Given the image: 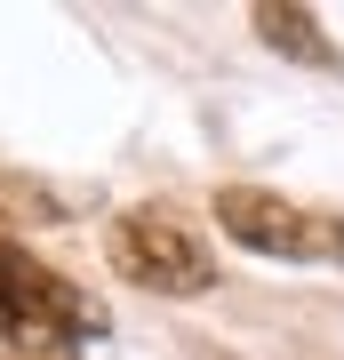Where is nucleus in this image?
<instances>
[{
    "instance_id": "f257e3e1",
    "label": "nucleus",
    "mask_w": 344,
    "mask_h": 360,
    "mask_svg": "<svg viewBox=\"0 0 344 360\" xmlns=\"http://www.w3.org/2000/svg\"><path fill=\"white\" fill-rule=\"evenodd\" d=\"M104 328V312L64 272L0 240V352L8 360H80V345Z\"/></svg>"
},
{
    "instance_id": "f03ea898",
    "label": "nucleus",
    "mask_w": 344,
    "mask_h": 360,
    "mask_svg": "<svg viewBox=\"0 0 344 360\" xmlns=\"http://www.w3.org/2000/svg\"><path fill=\"white\" fill-rule=\"evenodd\" d=\"M104 248H113V272H120V281H136V288H153V296H200L208 281H217L208 240L177 217V208H128V217H113Z\"/></svg>"
},
{
    "instance_id": "7ed1b4c3",
    "label": "nucleus",
    "mask_w": 344,
    "mask_h": 360,
    "mask_svg": "<svg viewBox=\"0 0 344 360\" xmlns=\"http://www.w3.org/2000/svg\"><path fill=\"white\" fill-rule=\"evenodd\" d=\"M217 224L256 257H288V264H344V217L296 208L265 184H224L217 193Z\"/></svg>"
},
{
    "instance_id": "20e7f679",
    "label": "nucleus",
    "mask_w": 344,
    "mask_h": 360,
    "mask_svg": "<svg viewBox=\"0 0 344 360\" xmlns=\"http://www.w3.org/2000/svg\"><path fill=\"white\" fill-rule=\"evenodd\" d=\"M256 32H265V40H281V49L296 56V65H336L329 32H320L305 8H256Z\"/></svg>"
}]
</instances>
